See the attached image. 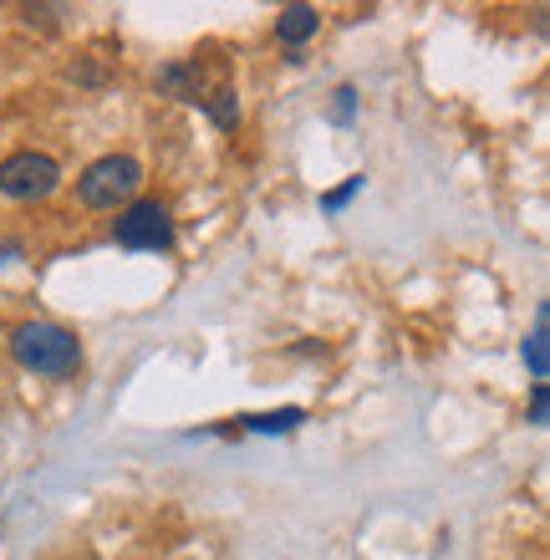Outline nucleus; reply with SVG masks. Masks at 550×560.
<instances>
[{"mask_svg": "<svg viewBox=\"0 0 550 560\" xmlns=\"http://www.w3.org/2000/svg\"><path fill=\"white\" fill-rule=\"evenodd\" d=\"M57 184H61V168L51 153L21 148V153H11L0 163V194L5 199H46V194H57Z\"/></svg>", "mask_w": 550, "mask_h": 560, "instance_id": "20e7f679", "label": "nucleus"}, {"mask_svg": "<svg viewBox=\"0 0 550 560\" xmlns=\"http://www.w3.org/2000/svg\"><path fill=\"white\" fill-rule=\"evenodd\" d=\"M77 77H82V82H103V67H92V61H82V67H77Z\"/></svg>", "mask_w": 550, "mask_h": 560, "instance_id": "ddd939ff", "label": "nucleus"}, {"mask_svg": "<svg viewBox=\"0 0 550 560\" xmlns=\"http://www.w3.org/2000/svg\"><path fill=\"white\" fill-rule=\"evenodd\" d=\"M352 113H358V88H342V92H337V107H331V118H337V122H352Z\"/></svg>", "mask_w": 550, "mask_h": 560, "instance_id": "9d476101", "label": "nucleus"}, {"mask_svg": "<svg viewBox=\"0 0 550 560\" xmlns=\"http://www.w3.org/2000/svg\"><path fill=\"white\" fill-rule=\"evenodd\" d=\"M546 408H550V393H546V383H536V393H530V423H546Z\"/></svg>", "mask_w": 550, "mask_h": 560, "instance_id": "f8f14e48", "label": "nucleus"}, {"mask_svg": "<svg viewBox=\"0 0 550 560\" xmlns=\"http://www.w3.org/2000/svg\"><path fill=\"white\" fill-rule=\"evenodd\" d=\"M113 240H118L122 250H168V245H174L168 205H159V199H133V205H122L118 224H113Z\"/></svg>", "mask_w": 550, "mask_h": 560, "instance_id": "7ed1b4c3", "label": "nucleus"}, {"mask_svg": "<svg viewBox=\"0 0 550 560\" xmlns=\"http://www.w3.org/2000/svg\"><path fill=\"white\" fill-rule=\"evenodd\" d=\"M138 184H143V163L133 153H103L97 163L82 168L77 178V199L87 209H118L138 199Z\"/></svg>", "mask_w": 550, "mask_h": 560, "instance_id": "f03ea898", "label": "nucleus"}, {"mask_svg": "<svg viewBox=\"0 0 550 560\" xmlns=\"http://www.w3.org/2000/svg\"><path fill=\"white\" fill-rule=\"evenodd\" d=\"M525 362H530L536 377H546V306H540L536 331H530V341H525Z\"/></svg>", "mask_w": 550, "mask_h": 560, "instance_id": "1a4fd4ad", "label": "nucleus"}, {"mask_svg": "<svg viewBox=\"0 0 550 560\" xmlns=\"http://www.w3.org/2000/svg\"><path fill=\"white\" fill-rule=\"evenodd\" d=\"M316 26H321V15L312 11V5H285L281 15H276V42L285 46H301V42H312Z\"/></svg>", "mask_w": 550, "mask_h": 560, "instance_id": "39448f33", "label": "nucleus"}, {"mask_svg": "<svg viewBox=\"0 0 550 560\" xmlns=\"http://www.w3.org/2000/svg\"><path fill=\"white\" fill-rule=\"evenodd\" d=\"M159 88L184 97V103H199V88H204V82H199V67H194V61H174V67L159 72Z\"/></svg>", "mask_w": 550, "mask_h": 560, "instance_id": "423d86ee", "label": "nucleus"}, {"mask_svg": "<svg viewBox=\"0 0 550 560\" xmlns=\"http://www.w3.org/2000/svg\"><path fill=\"white\" fill-rule=\"evenodd\" d=\"M358 189H362V174H358V178H347L342 189H331L327 199H321V209H342V205H347V199H352V194H358Z\"/></svg>", "mask_w": 550, "mask_h": 560, "instance_id": "9b49d317", "label": "nucleus"}, {"mask_svg": "<svg viewBox=\"0 0 550 560\" xmlns=\"http://www.w3.org/2000/svg\"><path fill=\"white\" fill-rule=\"evenodd\" d=\"M301 418H306L301 408H281V413H260V418H245V423H250L255 433H291Z\"/></svg>", "mask_w": 550, "mask_h": 560, "instance_id": "6e6552de", "label": "nucleus"}, {"mask_svg": "<svg viewBox=\"0 0 550 560\" xmlns=\"http://www.w3.org/2000/svg\"><path fill=\"white\" fill-rule=\"evenodd\" d=\"M199 103L209 107V118L220 122V128H235V122H239V97L230 88H220L214 97H199Z\"/></svg>", "mask_w": 550, "mask_h": 560, "instance_id": "0eeeda50", "label": "nucleus"}, {"mask_svg": "<svg viewBox=\"0 0 550 560\" xmlns=\"http://www.w3.org/2000/svg\"><path fill=\"white\" fill-rule=\"evenodd\" d=\"M11 357L26 372H42V377H77L82 341L57 322H21L11 331Z\"/></svg>", "mask_w": 550, "mask_h": 560, "instance_id": "f257e3e1", "label": "nucleus"}]
</instances>
